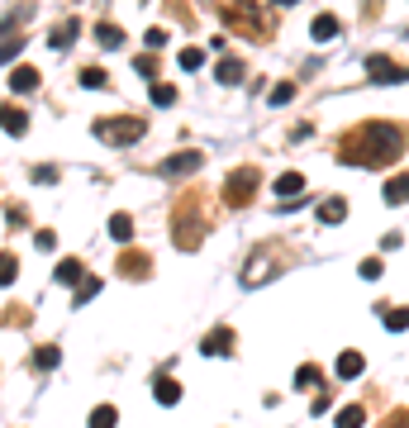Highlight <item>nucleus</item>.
Masks as SVG:
<instances>
[{
    "mask_svg": "<svg viewBox=\"0 0 409 428\" xmlns=\"http://www.w3.org/2000/svg\"><path fill=\"white\" fill-rule=\"evenodd\" d=\"M405 153V128L395 124H362L352 138L343 143V162H357V167H386L391 158Z\"/></svg>",
    "mask_w": 409,
    "mask_h": 428,
    "instance_id": "nucleus-1",
    "label": "nucleus"
},
{
    "mask_svg": "<svg viewBox=\"0 0 409 428\" xmlns=\"http://www.w3.org/2000/svg\"><path fill=\"white\" fill-rule=\"evenodd\" d=\"M143 119H133V114H124V119H95V138L114 143V148H129V143L143 138Z\"/></svg>",
    "mask_w": 409,
    "mask_h": 428,
    "instance_id": "nucleus-2",
    "label": "nucleus"
},
{
    "mask_svg": "<svg viewBox=\"0 0 409 428\" xmlns=\"http://www.w3.org/2000/svg\"><path fill=\"white\" fill-rule=\"evenodd\" d=\"M257 181H262V176L252 172V167L234 172V176H229V186H224V200H229V205H248L252 195H257Z\"/></svg>",
    "mask_w": 409,
    "mask_h": 428,
    "instance_id": "nucleus-3",
    "label": "nucleus"
},
{
    "mask_svg": "<svg viewBox=\"0 0 409 428\" xmlns=\"http://www.w3.org/2000/svg\"><path fill=\"white\" fill-rule=\"evenodd\" d=\"M204 167V153H176V158H167V162H158V176H190V172H200Z\"/></svg>",
    "mask_w": 409,
    "mask_h": 428,
    "instance_id": "nucleus-4",
    "label": "nucleus"
},
{
    "mask_svg": "<svg viewBox=\"0 0 409 428\" xmlns=\"http://www.w3.org/2000/svg\"><path fill=\"white\" fill-rule=\"evenodd\" d=\"M195 243H200V224L190 219V205H181V214H176V248L195 253Z\"/></svg>",
    "mask_w": 409,
    "mask_h": 428,
    "instance_id": "nucleus-5",
    "label": "nucleus"
},
{
    "mask_svg": "<svg viewBox=\"0 0 409 428\" xmlns=\"http://www.w3.org/2000/svg\"><path fill=\"white\" fill-rule=\"evenodd\" d=\"M366 77L371 81H409V67H395L391 57H366Z\"/></svg>",
    "mask_w": 409,
    "mask_h": 428,
    "instance_id": "nucleus-6",
    "label": "nucleus"
},
{
    "mask_svg": "<svg viewBox=\"0 0 409 428\" xmlns=\"http://www.w3.org/2000/svg\"><path fill=\"white\" fill-rule=\"evenodd\" d=\"M267 276H271V257H267V253H257L248 267H243V285H248V290H257Z\"/></svg>",
    "mask_w": 409,
    "mask_h": 428,
    "instance_id": "nucleus-7",
    "label": "nucleus"
},
{
    "mask_svg": "<svg viewBox=\"0 0 409 428\" xmlns=\"http://www.w3.org/2000/svg\"><path fill=\"white\" fill-rule=\"evenodd\" d=\"M200 352L204 357H219V352H234V329H214L209 338L200 343Z\"/></svg>",
    "mask_w": 409,
    "mask_h": 428,
    "instance_id": "nucleus-8",
    "label": "nucleus"
},
{
    "mask_svg": "<svg viewBox=\"0 0 409 428\" xmlns=\"http://www.w3.org/2000/svg\"><path fill=\"white\" fill-rule=\"evenodd\" d=\"M214 77H219V86H238V81L248 77V67L238 62V57H224V62L214 67Z\"/></svg>",
    "mask_w": 409,
    "mask_h": 428,
    "instance_id": "nucleus-9",
    "label": "nucleus"
},
{
    "mask_svg": "<svg viewBox=\"0 0 409 428\" xmlns=\"http://www.w3.org/2000/svg\"><path fill=\"white\" fill-rule=\"evenodd\" d=\"M0 128H5V133H24V128H29V114L15 110V105H0Z\"/></svg>",
    "mask_w": 409,
    "mask_h": 428,
    "instance_id": "nucleus-10",
    "label": "nucleus"
},
{
    "mask_svg": "<svg viewBox=\"0 0 409 428\" xmlns=\"http://www.w3.org/2000/svg\"><path fill=\"white\" fill-rule=\"evenodd\" d=\"M77 33H81V24H72V19H62L58 29L48 33V43H53V48H58V53H62V48H72V43H77Z\"/></svg>",
    "mask_w": 409,
    "mask_h": 428,
    "instance_id": "nucleus-11",
    "label": "nucleus"
},
{
    "mask_svg": "<svg viewBox=\"0 0 409 428\" xmlns=\"http://www.w3.org/2000/svg\"><path fill=\"white\" fill-rule=\"evenodd\" d=\"M33 86H38V72H33V67H15V72H10V91L15 95H29Z\"/></svg>",
    "mask_w": 409,
    "mask_h": 428,
    "instance_id": "nucleus-12",
    "label": "nucleus"
},
{
    "mask_svg": "<svg viewBox=\"0 0 409 428\" xmlns=\"http://www.w3.org/2000/svg\"><path fill=\"white\" fill-rule=\"evenodd\" d=\"M319 219H324V224H343L347 219V200H343V195H329V200L319 205Z\"/></svg>",
    "mask_w": 409,
    "mask_h": 428,
    "instance_id": "nucleus-13",
    "label": "nucleus"
},
{
    "mask_svg": "<svg viewBox=\"0 0 409 428\" xmlns=\"http://www.w3.org/2000/svg\"><path fill=\"white\" fill-rule=\"evenodd\" d=\"M300 190H305V176L300 172H281L276 176V195H281V200H295Z\"/></svg>",
    "mask_w": 409,
    "mask_h": 428,
    "instance_id": "nucleus-14",
    "label": "nucleus"
},
{
    "mask_svg": "<svg viewBox=\"0 0 409 428\" xmlns=\"http://www.w3.org/2000/svg\"><path fill=\"white\" fill-rule=\"evenodd\" d=\"M381 195H386V205H405V200H409V176H391Z\"/></svg>",
    "mask_w": 409,
    "mask_h": 428,
    "instance_id": "nucleus-15",
    "label": "nucleus"
},
{
    "mask_svg": "<svg viewBox=\"0 0 409 428\" xmlns=\"http://www.w3.org/2000/svg\"><path fill=\"white\" fill-rule=\"evenodd\" d=\"M343 380H352V376H362V352H338V366H333Z\"/></svg>",
    "mask_w": 409,
    "mask_h": 428,
    "instance_id": "nucleus-16",
    "label": "nucleus"
},
{
    "mask_svg": "<svg viewBox=\"0 0 409 428\" xmlns=\"http://www.w3.org/2000/svg\"><path fill=\"white\" fill-rule=\"evenodd\" d=\"M95 43L100 48H124V29H119V24H95Z\"/></svg>",
    "mask_w": 409,
    "mask_h": 428,
    "instance_id": "nucleus-17",
    "label": "nucleus"
},
{
    "mask_svg": "<svg viewBox=\"0 0 409 428\" xmlns=\"http://www.w3.org/2000/svg\"><path fill=\"white\" fill-rule=\"evenodd\" d=\"M148 267H153V262H148L143 253H129V257H119V271H124V276H148Z\"/></svg>",
    "mask_w": 409,
    "mask_h": 428,
    "instance_id": "nucleus-18",
    "label": "nucleus"
},
{
    "mask_svg": "<svg viewBox=\"0 0 409 428\" xmlns=\"http://www.w3.org/2000/svg\"><path fill=\"white\" fill-rule=\"evenodd\" d=\"M153 390H158L162 405H176V400H181V385H176L172 376H158V380H153Z\"/></svg>",
    "mask_w": 409,
    "mask_h": 428,
    "instance_id": "nucleus-19",
    "label": "nucleus"
},
{
    "mask_svg": "<svg viewBox=\"0 0 409 428\" xmlns=\"http://www.w3.org/2000/svg\"><path fill=\"white\" fill-rule=\"evenodd\" d=\"M333 424H338V428H362L366 424V410H362V405H347V410H338Z\"/></svg>",
    "mask_w": 409,
    "mask_h": 428,
    "instance_id": "nucleus-20",
    "label": "nucleus"
},
{
    "mask_svg": "<svg viewBox=\"0 0 409 428\" xmlns=\"http://www.w3.org/2000/svg\"><path fill=\"white\" fill-rule=\"evenodd\" d=\"M310 33H315L319 43H329L333 33H338V19H333V15H319V19H315V24H310Z\"/></svg>",
    "mask_w": 409,
    "mask_h": 428,
    "instance_id": "nucleus-21",
    "label": "nucleus"
},
{
    "mask_svg": "<svg viewBox=\"0 0 409 428\" xmlns=\"http://www.w3.org/2000/svg\"><path fill=\"white\" fill-rule=\"evenodd\" d=\"M319 380H324L319 376V366H300L295 371V390H319Z\"/></svg>",
    "mask_w": 409,
    "mask_h": 428,
    "instance_id": "nucleus-22",
    "label": "nucleus"
},
{
    "mask_svg": "<svg viewBox=\"0 0 409 428\" xmlns=\"http://www.w3.org/2000/svg\"><path fill=\"white\" fill-rule=\"evenodd\" d=\"M114 419H119V410H114V405H100V410H91V428H114Z\"/></svg>",
    "mask_w": 409,
    "mask_h": 428,
    "instance_id": "nucleus-23",
    "label": "nucleus"
},
{
    "mask_svg": "<svg viewBox=\"0 0 409 428\" xmlns=\"http://www.w3.org/2000/svg\"><path fill=\"white\" fill-rule=\"evenodd\" d=\"M381 319H386V329H391V333L409 329V309H381Z\"/></svg>",
    "mask_w": 409,
    "mask_h": 428,
    "instance_id": "nucleus-24",
    "label": "nucleus"
},
{
    "mask_svg": "<svg viewBox=\"0 0 409 428\" xmlns=\"http://www.w3.org/2000/svg\"><path fill=\"white\" fill-rule=\"evenodd\" d=\"M58 357H62L58 348H38V352H33V366H38V371H53V366H58Z\"/></svg>",
    "mask_w": 409,
    "mask_h": 428,
    "instance_id": "nucleus-25",
    "label": "nucleus"
},
{
    "mask_svg": "<svg viewBox=\"0 0 409 428\" xmlns=\"http://www.w3.org/2000/svg\"><path fill=\"white\" fill-rule=\"evenodd\" d=\"M110 234L119 238V243H124V238H133V219H129V214H114V219H110Z\"/></svg>",
    "mask_w": 409,
    "mask_h": 428,
    "instance_id": "nucleus-26",
    "label": "nucleus"
},
{
    "mask_svg": "<svg viewBox=\"0 0 409 428\" xmlns=\"http://www.w3.org/2000/svg\"><path fill=\"white\" fill-rule=\"evenodd\" d=\"M295 100V81H281V86H271V105H290Z\"/></svg>",
    "mask_w": 409,
    "mask_h": 428,
    "instance_id": "nucleus-27",
    "label": "nucleus"
},
{
    "mask_svg": "<svg viewBox=\"0 0 409 428\" xmlns=\"http://www.w3.org/2000/svg\"><path fill=\"white\" fill-rule=\"evenodd\" d=\"M15 276H19V262H15L10 253H0V285H10Z\"/></svg>",
    "mask_w": 409,
    "mask_h": 428,
    "instance_id": "nucleus-28",
    "label": "nucleus"
},
{
    "mask_svg": "<svg viewBox=\"0 0 409 428\" xmlns=\"http://www.w3.org/2000/svg\"><path fill=\"white\" fill-rule=\"evenodd\" d=\"M176 62L186 67V72H200V67H204V53H200V48H186V53H181Z\"/></svg>",
    "mask_w": 409,
    "mask_h": 428,
    "instance_id": "nucleus-29",
    "label": "nucleus"
},
{
    "mask_svg": "<svg viewBox=\"0 0 409 428\" xmlns=\"http://www.w3.org/2000/svg\"><path fill=\"white\" fill-rule=\"evenodd\" d=\"M58 281L77 285V281H81V262H58Z\"/></svg>",
    "mask_w": 409,
    "mask_h": 428,
    "instance_id": "nucleus-30",
    "label": "nucleus"
},
{
    "mask_svg": "<svg viewBox=\"0 0 409 428\" xmlns=\"http://www.w3.org/2000/svg\"><path fill=\"white\" fill-rule=\"evenodd\" d=\"M95 290H100V281H95V276H81V281H77V304L81 300H95Z\"/></svg>",
    "mask_w": 409,
    "mask_h": 428,
    "instance_id": "nucleus-31",
    "label": "nucleus"
},
{
    "mask_svg": "<svg viewBox=\"0 0 409 428\" xmlns=\"http://www.w3.org/2000/svg\"><path fill=\"white\" fill-rule=\"evenodd\" d=\"M19 48H24V38H19V33H15V38H5V29H0V62H5V57H15Z\"/></svg>",
    "mask_w": 409,
    "mask_h": 428,
    "instance_id": "nucleus-32",
    "label": "nucleus"
},
{
    "mask_svg": "<svg viewBox=\"0 0 409 428\" xmlns=\"http://www.w3.org/2000/svg\"><path fill=\"white\" fill-rule=\"evenodd\" d=\"M153 100H158L162 110H167V105H176V86H158V81H153Z\"/></svg>",
    "mask_w": 409,
    "mask_h": 428,
    "instance_id": "nucleus-33",
    "label": "nucleus"
},
{
    "mask_svg": "<svg viewBox=\"0 0 409 428\" xmlns=\"http://www.w3.org/2000/svg\"><path fill=\"white\" fill-rule=\"evenodd\" d=\"M133 67H138V77H148V81L158 77V57H153V53H143V57H138Z\"/></svg>",
    "mask_w": 409,
    "mask_h": 428,
    "instance_id": "nucleus-34",
    "label": "nucleus"
},
{
    "mask_svg": "<svg viewBox=\"0 0 409 428\" xmlns=\"http://www.w3.org/2000/svg\"><path fill=\"white\" fill-rule=\"evenodd\" d=\"M81 86L100 91V86H105V72H100V67H86V72H81Z\"/></svg>",
    "mask_w": 409,
    "mask_h": 428,
    "instance_id": "nucleus-35",
    "label": "nucleus"
},
{
    "mask_svg": "<svg viewBox=\"0 0 409 428\" xmlns=\"http://www.w3.org/2000/svg\"><path fill=\"white\" fill-rule=\"evenodd\" d=\"M33 181H38V186H53V181H58V167H33Z\"/></svg>",
    "mask_w": 409,
    "mask_h": 428,
    "instance_id": "nucleus-36",
    "label": "nucleus"
},
{
    "mask_svg": "<svg viewBox=\"0 0 409 428\" xmlns=\"http://www.w3.org/2000/svg\"><path fill=\"white\" fill-rule=\"evenodd\" d=\"M33 243L48 253V248H58V234H53V229H38V234H33Z\"/></svg>",
    "mask_w": 409,
    "mask_h": 428,
    "instance_id": "nucleus-37",
    "label": "nucleus"
},
{
    "mask_svg": "<svg viewBox=\"0 0 409 428\" xmlns=\"http://www.w3.org/2000/svg\"><path fill=\"white\" fill-rule=\"evenodd\" d=\"M381 276V257H366L362 262V281H376Z\"/></svg>",
    "mask_w": 409,
    "mask_h": 428,
    "instance_id": "nucleus-38",
    "label": "nucleus"
},
{
    "mask_svg": "<svg viewBox=\"0 0 409 428\" xmlns=\"http://www.w3.org/2000/svg\"><path fill=\"white\" fill-rule=\"evenodd\" d=\"M143 43H148V48H158V53H162V43H167V33H162V29H148V33H143Z\"/></svg>",
    "mask_w": 409,
    "mask_h": 428,
    "instance_id": "nucleus-39",
    "label": "nucleus"
},
{
    "mask_svg": "<svg viewBox=\"0 0 409 428\" xmlns=\"http://www.w3.org/2000/svg\"><path fill=\"white\" fill-rule=\"evenodd\" d=\"M381 428H409V414H405V410H395V414H391V419H386Z\"/></svg>",
    "mask_w": 409,
    "mask_h": 428,
    "instance_id": "nucleus-40",
    "label": "nucleus"
},
{
    "mask_svg": "<svg viewBox=\"0 0 409 428\" xmlns=\"http://www.w3.org/2000/svg\"><path fill=\"white\" fill-rule=\"evenodd\" d=\"M276 5H295V0H276Z\"/></svg>",
    "mask_w": 409,
    "mask_h": 428,
    "instance_id": "nucleus-41",
    "label": "nucleus"
}]
</instances>
